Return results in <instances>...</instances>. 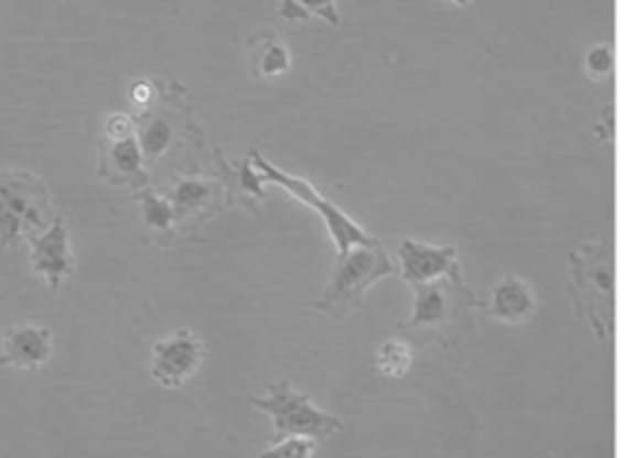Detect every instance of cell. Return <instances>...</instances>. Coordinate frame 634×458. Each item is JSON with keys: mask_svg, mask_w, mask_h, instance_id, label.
Masks as SVG:
<instances>
[{"mask_svg": "<svg viewBox=\"0 0 634 458\" xmlns=\"http://www.w3.org/2000/svg\"><path fill=\"white\" fill-rule=\"evenodd\" d=\"M572 301L600 340L615 330V285L617 261L615 243L610 238H588L570 253Z\"/></svg>", "mask_w": 634, "mask_h": 458, "instance_id": "cell-1", "label": "cell"}, {"mask_svg": "<svg viewBox=\"0 0 634 458\" xmlns=\"http://www.w3.org/2000/svg\"><path fill=\"white\" fill-rule=\"evenodd\" d=\"M389 275H395V263L379 241L352 248V251L337 255L325 293L315 307L322 313L342 317L352 307H359L369 287Z\"/></svg>", "mask_w": 634, "mask_h": 458, "instance_id": "cell-2", "label": "cell"}, {"mask_svg": "<svg viewBox=\"0 0 634 458\" xmlns=\"http://www.w3.org/2000/svg\"><path fill=\"white\" fill-rule=\"evenodd\" d=\"M53 196L30 172H0V248L53 226Z\"/></svg>", "mask_w": 634, "mask_h": 458, "instance_id": "cell-3", "label": "cell"}, {"mask_svg": "<svg viewBox=\"0 0 634 458\" xmlns=\"http://www.w3.org/2000/svg\"><path fill=\"white\" fill-rule=\"evenodd\" d=\"M266 392V396H254L250 404L273 416V441L288 439V436H308V439L320 441L342 432V422L337 416L320 410L308 400V394L293 390L288 382L268 384Z\"/></svg>", "mask_w": 634, "mask_h": 458, "instance_id": "cell-4", "label": "cell"}, {"mask_svg": "<svg viewBox=\"0 0 634 458\" xmlns=\"http://www.w3.org/2000/svg\"><path fill=\"white\" fill-rule=\"evenodd\" d=\"M250 164L256 166V172L260 174V178H264V182L283 186L286 192L290 196H295L300 204H305V206L313 208V211L322 218V223H325V228L330 231L332 243H335V248H337V255L347 253V251H352V248H357V246H369V243L377 241V238L372 236V233H367L365 228H362L355 221V218H350L337 204H332L330 198L322 196L313 184H308V182H303V178H298V176L286 174L283 168H278L276 164H270L268 159H264L258 152L250 154Z\"/></svg>", "mask_w": 634, "mask_h": 458, "instance_id": "cell-5", "label": "cell"}, {"mask_svg": "<svg viewBox=\"0 0 634 458\" xmlns=\"http://www.w3.org/2000/svg\"><path fill=\"white\" fill-rule=\"evenodd\" d=\"M479 301L469 293L464 277H444V281L415 287V305H411L409 320L401 327L415 330H447L459 323L461 310H471Z\"/></svg>", "mask_w": 634, "mask_h": 458, "instance_id": "cell-6", "label": "cell"}, {"mask_svg": "<svg viewBox=\"0 0 634 458\" xmlns=\"http://www.w3.org/2000/svg\"><path fill=\"white\" fill-rule=\"evenodd\" d=\"M204 357L206 350L201 337L191 330H179L154 345L149 372H152L154 382L161 386L176 390V386H184L198 372V367L204 364Z\"/></svg>", "mask_w": 634, "mask_h": 458, "instance_id": "cell-7", "label": "cell"}, {"mask_svg": "<svg viewBox=\"0 0 634 458\" xmlns=\"http://www.w3.org/2000/svg\"><path fill=\"white\" fill-rule=\"evenodd\" d=\"M99 174L112 184L139 186L147 182L142 146L132 134V122L127 117H112L107 122V144L99 154Z\"/></svg>", "mask_w": 634, "mask_h": 458, "instance_id": "cell-8", "label": "cell"}, {"mask_svg": "<svg viewBox=\"0 0 634 458\" xmlns=\"http://www.w3.org/2000/svg\"><path fill=\"white\" fill-rule=\"evenodd\" d=\"M399 271L411 287L444 281V277H464L456 246H431L415 238H405L399 243Z\"/></svg>", "mask_w": 634, "mask_h": 458, "instance_id": "cell-9", "label": "cell"}, {"mask_svg": "<svg viewBox=\"0 0 634 458\" xmlns=\"http://www.w3.org/2000/svg\"><path fill=\"white\" fill-rule=\"evenodd\" d=\"M30 268L45 277L50 291H60V285L75 273V255L63 216H57L43 233L30 238Z\"/></svg>", "mask_w": 634, "mask_h": 458, "instance_id": "cell-10", "label": "cell"}, {"mask_svg": "<svg viewBox=\"0 0 634 458\" xmlns=\"http://www.w3.org/2000/svg\"><path fill=\"white\" fill-rule=\"evenodd\" d=\"M483 310L491 315V320L506 327H520L533 320L538 313V293L526 277L506 273L491 285V293L483 303Z\"/></svg>", "mask_w": 634, "mask_h": 458, "instance_id": "cell-11", "label": "cell"}, {"mask_svg": "<svg viewBox=\"0 0 634 458\" xmlns=\"http://www.w3.org/2000/svg\"><path fill=\"white\" fill-rule=\"evenodd\" d=\"M53 357V332L43 325L23 323L10 327L0 345V367L37 372Z\"/></svg>", "mask_w": 634, "mask_h": 458, "instance_id": "cell-12", "label": "cell"}, {"mask_svg": "<svg viewBox=\"0 0 634 458\" xmlns=\"http://www.w3.org/2000/svg\"><path fill=\"white\" fill-rule=\"evenodd\" d=\"M216 196V184L206 178H179L174 192H171V206L176 218H186L189 214L206 211Z\"/></svg>", "mask_w": 634, "mask_h": 458, "instance_id": "cell-13", "label": "cell"}, {"mask_svg": "<svg viewBox=\"0 0 634 458\" xmlns=\"http://www.w3.org/2000/svg\"><path fill=\"white\" fill-rule=\"evenodd\" d=\"M250 57L258 77H278L288 73L290 50L273 35H258L250 40Z\"/></svg>", "mask_w": 634, "mask_h": 458, "instance_id": "cell-14", "label": "cell"}, {"mask_svg": "<svg viewBox=\"0 0 634 458\" xmlns=\"http://www.w3.org/2000/svg\"><path fill=\"white\" fill-rule=\"evenodd\" d=\"M139 146H142L144 162L154 164L159 156L166 154V149L174 142V124L164 115H147L139 124Z\"/></svg>", "mask_w": 634, "mask_h": 458, "instance_id": "cell-15", "label": "cell"}, {"mask_svg": "<svg viewBox=\"0 0 634 458\" xmlns=\"http://www.w3.org/2000/svg\"><path fill=\"white\" fill-rule=\"evenodd\" d=\"M137 198H139V204H142L144 223L149 228H154L157 233L171 231V226H174V221H176V211L166 196L152 192V188H144V192L139 194Z\"/></svg>", "mask_w": 634, "mask_h": 458, "instance_id": "cell-16", "label": "cell"}, {"mask_svg": "<svg viewBox=\"0 0 634 458\" xmlns=\"http://www.w3.org/2000/svg\"><path fill=\"white\" fill-rule=\"evenodd\" d=\"M411 362H415V352L411 347L401 340H387L379 345L377 350V367L382 374L391 377V380H399L411 370Z\"/></svg>", "mask_w": 634, "mask_h": 458, "instance_id": "cell-17", "label": "cell"}, {"mask_svg": "<svg viewBox=\"0 0 634 458\" xmlns=\"http://www.w3.org/2000/svg\"><path fill=\"white\" fill-rule=\"evenodd\" d=\"M315 454V439L308 436H288V439H278L258 458H313Z\"/></svg>", "mask_w": 634, "mask_h": 458, "instance_id": "cell-18", "label": "cell"}, {"mask_svg": "<svg viewBox=\"0 0 634 458\" xmlns=\"http://www.w3.org/2000/svg\"><path fill=\"white\" fill-rule=\"evenodd\" d=\"M585 73L590 79H608L615 73V50L608 43L592 45L585 53Z\"/></svg>", "mask_w": 634, "mask_h": 458, "instance_id": "cell-19", "label": "cell"}, {"mask_svg": "<svg viewBox=\"0 0 634 458\" xmlns=\"http://www.w3.org/2000/svg\"><path fill=\"white\" fill-rule=\"evenodd\" d=\"M300 3H303L305 8H313V10H318L320 15H325V18H330L332 23H335V8H332V0H300Z\"/></svg>", "mask_w": 634, "mask_h": 458, "instance_id": "cell-20", "label": "cell"}, {"mask_svg": "<svg viewBox=\"0 0 634 458\" xmlns=\"http://www.w3.org/2000/svg\"><path fill=\"white\" fill-rule=\"evenodd\" d=\"M147 97H152V87H149V85H137L135 87V99H137V102L144 105Z\"/></svg>", "mask_w": 634, "mask_h": 458, "instance_id": "cell-21", "label": "cell"}, {"mask_svg": "<svg viewBox=\"0 0 634 458\" xmlns=\"http://www.w3.org/2000/svg\"><path fill=\"white\" fill-rule=\"evenodd\" d=\"M451 3H456L459 8H466V6L471 3V0H451Z\"/></svg>", "mask_w": 634, "mask_h": 458, "instance_id": "cell-22", "label": "cell"}]
</instances>
